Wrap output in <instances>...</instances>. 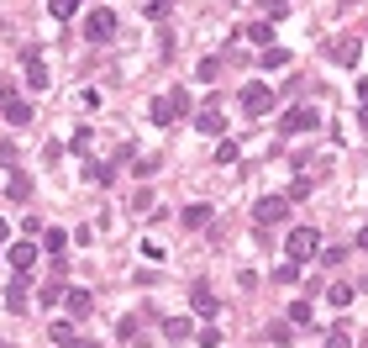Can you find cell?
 Masks as SVG:
<instances>
[{"mask_svg": "<svg viewBox=\"0 0 368 348\" xmlns=\"http://www.w3.org/2000/svg\"><path fill=\"white\" fill-rule=\"evenodd\" d=\"M285 253H289V264H310V259L321 253V232L316 227H295L285 238Z\"/></svg>", "mask_w": 368, "mask_h": 348, "instance_id": "1", "label": "cell"}, {"mask_svg": "<svg viewBox=\"0 0 368 348\" xmlns=\"http://www.w3.org/2000/svg\"><path fill=\"white\" fill-rule=\"evenodd\" d=\"M179 111H190V90H168V96H158L153 106H147V116H153V127H168Z\"/></svg>", "mask_w": 368, "mask_h": 348, "instance_id": "2", "label": "cell"}, {"mask_svg": "<svg viewBox=\"0 0 368 348\" xmlns=\"http://www.w3.org/2000/svg\"><path fill=\"white\" fill-rule=\"evenodd\" d=\"M242 111H248V116H269L273 111V90L269 84H242Z\"/></svg>", "mask_w": 368, "mask_h": 348, "instance_id": "3", "label": "cell"}, {"mask_svg": "<svg viewBox=\"0 0 368 348\" xmlns=\"http://www.w3.org/2000/svg\"><path fill=\"white\" fill-rule=\"evenodd\" d=\"M253 216H258V227H273V222H285V216H289V195H263V201L253 206Z\"/></svg>", "mask_w": 368, "mask_h": 348, "instance_id": "4", "label": "cell"}, {"mask_svg": "<svg viewBox=\"0 0 368 348\" xmlns=\"http://www.w3.org/2000/svg\"><path fill=\"white\" fill-rule=\"evenodd\" d=\"M84 32H90V43H106V37H116V11H111V6H100V11H90V22H84Z\"/></svg>", "mask_w": 368, "mask_h": 348, "instance_id": "5", "label": "cell"}, {"mask_svg": "<svg viewBox=\"0 0 368 348\" xmlns=\"http://www.w3.org/2000/svg\"><path fill=\"white\" fill-rule=\"evenodd\" d=\"M37 253H42V248H37L32 238H22V243H11V248H6V264H11L16 275H26V269L37 264Z\"/></svg>", "mask_w": 368, "mask_h": 348, "instance_id": "6", "label": "cell"}, {"mask_svg": "<svg viewBox=\"0 0 368 348\" xmlns=\"http://www.w3.org/2000/svg\"><path fill=\"white\" fill-rule=\"evenodd\" d=\"M316 121H321L316 106H295V111H285V121H279V127H285V133H310Z\"/></svg>", "mask_w": 368, "mask_h": 348, "instance_id": "7", "label": "cell"}, {"mask_svg": "<svg viewBox=\"0 0 368 348\" xmlns=\"http://www.w3.org/2000/svg\"><path fill=\"white\" fill-rule=\"evenodd\" d=\"M195 133H200V137H221V133H226V121H221V111H216V106H205L200 116H195Z\"/></svg>", "mask_w": 368, "mask_h": 348, "instance_id": "8", "label": "cell"}, {"mask_svg": "<svg viewBox=\"0 0 368 348\" xmlns=\"http://www.w3.org/2000/svg\"><path fill=\"white\" fill-rule=\"evenodd\" d=\"M116 338H121V343H127V348H143V343H147V338H143V317H121Z\"/></svg>", "mask_w": 368, "mask_h": 348, "instance_id": "9", "label": "cell"}, {"mask_svg": "<svg viewBox=\"0 0 368 348\" xmlns=\"http://www.w3.org/2000/svg\"><path fill=\"white\" fill-rule=\"evenodd\" d=\"M163 338H168V343H190V338H195V322H190V317H168V322H163Z\"/></svg>", "mask_w": 368, "mask_h": 348, "instance_id": "10", "label": "cell"}, {"mask_svg": "<svg viewBox=\"0 0 368 348\" xmlns=\"http://www.w3.org/2000/svg\"><path fill=\"white\" fill-rule=\"evenodd\" d=\"M58 301H63V306H69V317H84V312H90V290H79V285L58 290Z\"/></svg>", "mask_w": 368, "mask_h": 348, "instance_id": "11", "label": "cell"}, {"mask_svg": "<svg viewBox=\"0 0 368 348\" xmlns=\"http://www.w3.org/2000/svg\"><path fill=\"white\" fill-rule=\"evenodd\" d=\"M6 312H16V317L26 312V275L11 280V290H6Z\"/></svg>", "mask_w": 368, "mask_h": 348, "instance_id": "12", "label": "cell"}, {"mask_svg": "<svg viewBox=\"0 0 368 348\" xmlns=\"http://www.w3.org/2000/svg\"><path fill=\"white\" fill-rule=\"evenodd\" d=\"M184 227H211V206H205V201H195V206H184Z\"/></svg>", "mask_w": 368, "mask_h": 348, "instance_id": "13", "label": "cell"}, {"mask_svg": "<svg viewBox=\"0 0 368 348\" xmlns=\"http://www.w3.org/2000/svg\"><path fill=\"white\" fill-rule=\"evenodd\" d=\"M190 306H195V312H200V317H216V312H221V301H216V296H211V290H205V285H200V290H195V296H190Z\"/></svg>", "mask_w": 368, "mask_h": 348, "instance_id": "14", "label": "cell"}, {"mask_svg": "<svg viewBox=\"0 0 368 348\" xmlns=\"http://www.w3.org/2000/svg\"><path fill=\"white\" fill-rule=\"evenodd\" d=\"M6 121H11V127H32V106H26V100H11V106H6Z\"/></svg>", "mask_w": 368, "mask_h": 348, "instance_id": "15", "label": "cell"}, {"mask_svg": "<svg viewBox=\"0 0 368 348\" xmlns=\"http://www.w3.org/2000/svg\"><path fill=\"white\" fill-rule=\"evenodd\" d=\"M79 6H84V0H48V11L58 16V22H69V16H79Z\"/></svg>", "mask_w": 368, "mask_h": 348, "instance_id": "16", "label": "cell"}, {"mask_svg": "<svg viewBox=\"0 0 368 348\" xmlns=\"http://www.w3.org/2000/svg\"><path fill=\"white\" fill-rule=\"evenodd\" d=\"M310 301H295V306H289V327H310Z\"/></svg>", "mask_w": 368, "mask_h": 348, "instance_id": "17", "label": "cell"}, {"mask_svg": "<svg viewBox=\"0 0 368 348\" xmlns=\"http://www.w3.org/2000/svg\"><path fill=\"white\" fill-rule=\"evenodd\" d=\"M332 59L342 63V69H353V63H358V43H337V48H332Z\"/></svg>", "mask_w": 368, "mask_h": 348, "instance_id": "18", "label": "cell"}, {"mask_svg": "<svg viewBox=\"0 0 368 348\" xmlns=\"http://www.w3.org/2000/svg\"><path fill=\"white\" fill-rule=\"evenodd\" d=\"M6 190H11V201H26V195H32V180H26V174H11Z\"/></svg>", "mask_w": 368, "mask_h": 348, "instance_id": "19", "label": "cell"}, {"mask_svg": "<svg viewBox=\"0 0 368 348\" xmlns=\"http://www.w3.org/2000/svg\"><path fill=\"white\" fill-rule=\"evenodd\" d=\"M321 348H353V333H347V327H332V333H326V343Z\"/></svg>", "mask_w": 368, "mask_h": 348, "instance_id": "20", "label": "cell"}, {"mask_svg": "<svg viewBox=\"0 0 368 348\" xmlns=\"http://www.w3.org/2000/svg\"><path fill=\"white\" fill-rule=\"evenodd\" d=\"M285 63H289L285 48H263V69H285Z\"/></svg>", "mask_w": 368, "mask_h": 348, "instance_id": "21", "label": "cell"}, {"mask_svg": "<svg viewBox=\"0 0 368 348\" xmlns=\"http://www.w3.org/2000/svg\"><path fill=\"white\" fill-rule=\"evenodd\" d=\"M269 343H279V348L295 343V338H289V322H273V327H269Z\"/></svg>", "mask_w": 368, "mask_h": 348, "instance_id": "22", "label": "cell"}, {"mask_svg": "<svg viewBox=\"0 0 368 348\" xmlns=\"http://www.w3.org/2000/svg\"><path fill=\"white\" fill-rule=\"evenodd\" d=\"M216 164H237V143H232V137H221V148H216Z\"/></svg>", "mask_w": 368, "mask_h": 348, "instance_id": "23", "label": "cell"}, {"mask_svg": "<svg viewBox=\"0 0 368 348\" xmlns=\"http://www.w3.org/2000/svg\"><path fill=\"white\" fill-rule=\"evenodd\" d=\"M326 301H332V306H353V290H347V285H332V290H326Z\"/></svg>", "mask_w": 368, "mask_h": 348, "instance_id": "24", "label": "cell"}, {"mask_svg": "<svg viewBox=\"0 0 368 348\" xmlns=\"http://www.w3.org/2000/svg\"><path fill=\"white\" fill-rule=\"evenodd\" d=\"M248 37H253V43H273V27H269V22H253Z\"/></svg>", "mask_w": 368, "mask_h": 348, "instance_id": "25", "label": "cell"}, {"mask_svg": "<svg viewBox=\"0 0 368 348\" xmlns=\"http://www.w3.org/2000/svg\"><path fill=\"white\" fill-rule=\"evenodd\" d=\"M63 243H69V232H58V227H53L48 238H42V248H48V253H63Z\"/></svg>", "mask_w": 368, "mask_h": 348, "instance_id": "26", "label": "cell"}, {"mask_svg": "<svg viewBox=\"0 0 368 348\" xmlns=\"http://www.w3.org/2000/svg\"><path fill=\"white\" fill-rule=\"evenodd\" d=\"M195 343H200V348H221V333H216V327H205V333H195Z\"/></svg>", "mask_w": 368, "mask_h": 348, "instance_id": "27", "label": "cell"}, {"mask_svg": "<svg viewBox=\"0 0 368 348\" xmlns=\"http://www.w3.org/2000/svg\"><path fill=\"white\" fill-rule=\"evenodd\" d=\"M48 338H53V343L63 348V343H69V338H74V327H69V322H53V333H48Z\"/></svg>", "mask_w": 368, "mask_h": 348, "instance_id": "28", "label": "cell"}, {"mask_svg": "<svg viewBox=\"0 0 368 348\" xmlns=\"http://www.w3.org/2000/svg\"><path fill=\"white\" fill-rule=\"evenodd\" d=\"M316 259H326V269H337L347 259V248H326V253H316Z\"/></svg>", "mask_w": 368, "mask_h": 348, "instance_id": "29", "label": "cell"}, {"mask_svg": "<svg viewBox=\"0 0 368 348\" xmlns=\"http://www.w3.org/2000/svg\"><path fill=\"white\" fill-rule=\"evenodd\" d=\"M285 6H289V0H263V11H269V16H285Z\"/></svg>", "mask_w": 368, "mask_h": 348, "instance_id": "30", "label": "cell"}, {"mask_svg": "<svg viewBox=\"0 0 368 348\" xmlns=\"http://www.w3.org/2000/svg\"><path fill=\"white\" fill-rule=\"evenodd\" d=\"M11 100H16V90H11V84H0V111L11 106Z\"/></svg>", "mask_w": 368, "mask_h": 348, "instance_id": "31", "label": "cell"}, {"mask_svg": "<svg viewBox=\"0 0 368 348\" xmlns=\"http://www.w3.org/2000/svg\"><path fill=\"white\" fill-rule=\"evenodd\" d=\"M63 348H95V343H90V338H79V333H74V338H69V343H63Z\"/></svg>", "mask_w": 368, "mask_h": 348, "instance_id": "32", "label": "cell"}, {"mask_svg": "<svg viewBox=\"0 0 368 348\" xmlns=\"http://www.w3.org/2000/svg\"><path fill=\"white\" fill-rule=\"evenodd\" d=\"M358 106H368V80H363V84H358Z\"/></svg>", "mask_w": 368, "mask_h": 348, "instance_id": "33", "label": "cell"}, {"mask_svg": "<svg viewBox=\"0 0 368 348\" xmlns=\"http://www.w3.org/2000/svg\"><path fill=\"white\" fill-rule=\"evenodd\" d=\"M358 243H363V248H368V222H363V232H358Z\"/></svg>", "mask_w": 368, "mask_h": 348, "instance_id": "34", "label": "cell"}, {"mask_svg": "<svg viewBox=\"0 0 368 348\" xmlns=\"http://www.w3.org/2000/svg\"><path fill=\"white\" fill-rule=\"evenodd\" d=\"M363 133H368V106H363Z\"/></svg>", "mask_w": 368, "mask_h": 348, "instance_id": "35", "label": "cell"}, {"mask_svg": "<svg viewBox=\"0 0 368 348\" xmlns=\"http://www.w3.org/2000/svg\"><path fill=\"white\" fill-rule=\"evenodd\" d=\"M0 243H6V222H0Z\"/></svg>", "mask_w": 368, "mask_h": 348, "instance_id": "36", "label": "cell"}, {"mask_svg": "<svg viewBox=\"0 0 368 348\" xmlns=\"http://www.w3.org/2000/svg\"><path fill=\"white\" fill-rule=\"evenodd\" d=\"M0 348H11V343H0Z\"/></svg>", "mask_w": 368, "mask_h": 348, "instance_id": "37", "label": "cell"}]
</instances>
